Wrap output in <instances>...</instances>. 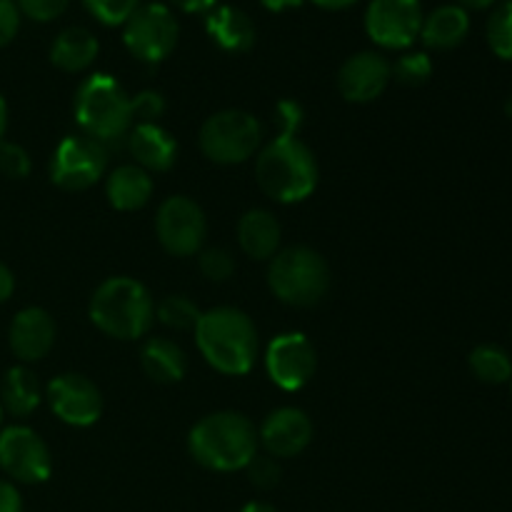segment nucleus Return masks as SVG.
I'll return each instance as SVG.
<instances>
[{
	"instance_id": "f257e3e1",
	"label": "nucleus",
	"mask_w": 512,
	"mask_h": 512,
	"mask_svg": "<svg viewBox=\"0 0 512 512\" xmlns=\"http://www.w3.org/2000/svg\"><path fill=\"white\" fill-rule=\"evenodd\" d=\"M195 338L203 358L225 375H245L258 353V330L238 308H213L200 315Z\"/></svg>"
},
{
	"instance_id": "f03ea898",
	"label": "nucleus",
	"mask_w": 512,
	"mask_h": 512,
	"mask_svg": "<svg viewBox=\"0 0 512 512\" xmlns=\"http://www.w3.org/2000/svg\"><path fill=\"white\" fill-rule=\"evenodd\" d=\"M255 178L270 198L280 203H298L318 185V163L313 150L298 135L280 133L258 155Z\"/></svg>"
},
{
	"instance_id": "7ed1b4c3",
	"label": "nucleus",
	"mask_w": 512,
	"mask_h": 512,
	"mask_svg": "<svg viewBox=\"0 0 512 512\" xmlns=\"http://www.w3.org/2000/svg\"><path fill=\"white\" fill-rule=\"evenodd\" d=\"M190 453L205 468L233 473L258 455V435L245 415L230 410L213 413L190 433Z\"/></svg>"
},
{
	"instance_id": "20e7f679",
	"label": "nucleus",
	"mask_w": 512,
	"mask_h": 512,
	"mask_svg": "<svg viewBox=\"0 0 512 512\" xmlns=\"http://www.w3.org/2000/svg\"><path fill=\"white\" fill-rule=\"evenodd\" d=\"M155 318V305L145 285L133 278H110L90 300V320L118 340L143 338Z\"/></svg>"
},
{
	"instance_id": "39448f33",
	"label": "nucleus",
	"mask_w": 512,
	"mask_h": 512,
	"mask_svg": "<svg viewBox=\"0 0 512 512\" xmlns=\"http://www.w3.org/2000/svg\"><path fill=\"white\" fill-rule=\"evenodd\" d=\"M75 118L85 135L98 143H118L133 130V100L120 83L105 73L85 80L75 95Z\"/></svg>"
},
{
	"instance_id": "423d86ee",
	"label": "nucleus",
	"mask_w": 512,
	"mask_h": 512,
	"mask_svg": "<svg viewBox=\"0 0 512 512\" xmlns=\"http://www.w3.org/2000/svg\"><path fill=\"white\" fill-rule=\"evenodd\" d=\"M270 290L283 303L295 308H308L320 303L330 288V270L323 255L298 245L275 255L268 273Z\"/></svg>"
},
{
	"instance_id": "0eeeda50",
	"label": "nucleus",
	"mask_w": 512,
	"mask_h": 512,
	"mask_svg": "<svg viewBox=\"0 0 512 512\" xmlns=\"http://www.w3.org/2000/svg\"><path fill=\"white\" fill-rule=\"evenodd\" d=\"M260 140H263V128L258 118L245 110L215 113L200 128V148L213 163H243L258 150Z\"/></svg>"
},
{
	"instance_id": "6e6552de",
	"label": "nucleus",
	"mask_w": 512,
	"mask_h": 512,
	"mask_svg": "<svg viewBox=\"0 0 512 512\" xmlns=\"http://www.w3.org/2000/svg\"><path fill=\"white\" fill-rule=\"evenodd\" d=\"M123 40L125 48L135 58L145 60V63H160L173 53L175 43H178V20L160 3L140 5L125 20Z\"/></svg>"
},
{
	"instance_id": "1a4fd4ad",
	"label": "nucleus",
	"mask_w": 512,
	"mask_h": 512,
	"mask_svg": "<svg viewBox=\"0 0 512 512\" xmlns=\"http://www.w3.org/2000/svg\"><path fill=\"white\" fill-rule=\"evenodd\" d=\"M108 165V150L88 135H68L53 158V183L63 190H85L98 183Z\"/></svg>"
},
{
	"instance_id": "9d476101",
	"label": "nucleus",
	"mask_w": 512,
	"mask_h": 512,
	"mask_svg": "<svg viewBox=\"0 0 512 512\" xmlns=\"http://www.w3.org/2000/svg\"><path fill=\"white\" fill-rule=\"evenodd\" d=\"M423 28L420 0H373L365 13L370 40L383 48H410Z\"/></svg>"
},
{
	"instance_id": "9b49d317",
	"label": "nucleus",
	"mask_w": 512,
	"mask_h": 512,
	"mask_svg": "<svg viewBox=\"0 0 512 512\" xmlns=\"http://www.w3.org/2000/svg\"><path fill=\"white\" fill-rule=\"evenodd\" d=\"M0 468L18 483H43L50 478L53 460L35 430L13 425L0 433Z\"/></svg>"
},
{
	"instance_id": "f8f14e48",
	"label": "nucleus",
	"mask_w": 512,
	"mask_h": 512,
	"mask_svg": "<svg viewBox=\"0 0 512 512\" xmlns=\"http://www.w3.org/2000/svg\"><path fill=\"white\" fill-rule=\"evenodd\" d=\"M155 228H158V238L168 253L193 255L203 245L208 225H205V215L195 200L175 195L160 205Z\"/></svg>"
},
{
	"instance_id": "ddd939ff",
	"label": "nucleus",
	"mask_w": 512,
	"mask_h": 512,
	"mask_svg": "<svg viewBox=\"0 0 512 512\" xmlns=\"http://www.w3.org/2000/svg\"><path fill=\"white\" fill-rule=\"evenodd\" d=\"M265 365L273 383L283 390H300L315 373V348L303 333H283L268 345Z\"/></svg>"
},
{
	"instance_id": "4468645a",
	"label": "nucleus",
	"mask_w": 512,
	"mask_h": 512,
	"mask_svg": "<svg viewBox=\"0 0 512 512\" xmlns=\"http://www.w3.org/2000/svg\"><path fill=\"white\" fill-rule=\"evenodd\" d=\"M48 403L63 423L75 425V428H88L98 423L103 413L100 390L88 378L75 373L60 375L48 385Z\"/></svg>"
},
{
	"instance_id": "2eb2a0df",
	"label": "nucleus",
	"mask_w": 512,
	"mask_h": 512,
	"mask_svg": "<svg viewBox=\"0 0 512 512\" xmlns=\"http://www.w3.org/2000/svg\"><path fill=\"white\" fill-rule=\"evenodd\" d=\"M390 75L393 65L380 53L365 50L345 60L338 73V90L350 103H370L388 88Z\"/></svg>"
},
{
	"instance_id": "dca6fc26",
	"label": "nucleus",
	"mask_w": 512,
	"mask_h": 512,
	"mask_svg": "<svg viewBox=\"0 0 512 512\" xmlns=\"http://www.w3.org/2000/svg\"><path fill=\"white\" fill-rule=\"evenodd\" d=\"M260 440L273 458H293L313 440V423L298 408H280L265 418Z\"/></svg>"
},
{
	"instance_id": "f3484780",
	"label": "nucleus",
	"mask_w": 512,
	"mask_h": 512,
	"mask_svg": "<svg viewBox=\"0 0 512 512\" xmlns=\"http://www.w3.org/2000/svg\"><path fill=\"white\" fill-rule=\"evenodd\" d=\"M55 343V320L43 308H25L10 323V348L25 363L45 358Z\"/></svg>"
},
{
	"instance_id": "a211bd4d",
	"label": "nucleus",
	"mask_w": 512,
	"mask_h": 512,
	"mask_svg": "<svg viewBox=\"0 0 512 512\" xmlns=\"http://www.w3.org/2000/svg\"><path fill=\"white\" fill-rule=\"evenodd\" d=\"M130 150L143 168L163 173L173 168L178 143L158 123H135V128L130 130Z\"/></svg>"
},
{
	"instance_id": "6ab92c4d",
	"label": "nucleus",
	"mask_w": 512,
	"mask_h": 512,
	"mask_svg": "<svg viewBox=\"0 0 512 512\" xmlns=\"http://www.w3.org/2000/svg\"><path fill=\"white\" fill-rule=\"evenodd\" d=\"M205 30L228 53H245L255 43V25L248 15L233 5H220L208 13Z\"/></svg>"
},
{
	"instance_id": "aec40b11",
	"label": "nucleus",
	"mask_w": 512,
	"mask_h": 512,
	"mask_svg": "<svg viewBox=\"0 0 512 512\" xmlns=\"http://www.w3.org/2000/svg\"><path fill=\"white\" fill-rule=\"evenodd\" d=\"M470 30L468 10L460 5H440L435 8L428 18H423V28H420V38L428 48L435 50H450L465 40Z\"/></svg>"
},
{
	"instance_id": "412c9836",
	"label": "nucleus",
	"mask_w": 512,
	"mask_h": 512,
	"mask_svg": "<svg viewBox=\"0 0 512 512\" xmlns=\"http://www.w3.org/2000/svg\"><path fill=\"white\" fill-rule=\"evenodd\" d=\"M238 240L250 258H273L280 245V223L268 210H250L240 218Z\"/></svg>"
},
{
	"instance_id": "4be33fe9",
	"label": "nucleus",
	"mask_w": 512,
	"mask_h": 512,
	"mask_svg": "<svg viewBox=\"0 0 512 512\" xmlns=\"http://www.w3.org/2000/svg\"><path fill=\"white\" fill-rule=\"evenodd\" d=\"M98 58V38L85 28H65L50 48V60L65 73H80Z\"/></svg>"
},
{
	"instance_id": "5701e85b",
	"label": "nucleus",
	"mask_w": 512,
	"mask_h": 512,
	"mask_svg": "<svg viewBox=\"0 0 512 512\" xmlns=\"http://www.w3.org/2000/svg\"><path fill=\"white\" fill-rule=\"evenodd\" d=\"M153 195V180L138 165H120L108 178V200L118 210H140Z\"/></svg>"
},
{
	"instance_id": "b1692460",
	"label": "nucleus",
	"mask_w": 512,
	"mask_h": 512,
	"mask_svg": "<svg viewBox=\"0 0 512 512\" xmlns=\"http://www.w3.org/2000/svg\"><path fill=\"white\" fill-rule=\"evenodd\" d=\"M143 368L158 383H178L183 380L188 360L185 353L168 338H153L143 348Z\"/></svg>"
},
{
	"instance_id": "393cba45",
	"label": "nucleus",
	"mask_w": 512,
	"mask_h": 512,
	"mask_svg": "<svg viewBox=\"0 0 512 512\" xmlns=\"http://www.w3.org/2000/svg\"><path fill=\"white\" fill-rule=\"evenodd\" d=\"M3 405L8 413L25 418V415L33 413L40 403V385L35 380V375L28 368L18 365V368H10L5 373L3 380Z\"/></svg>"
},
{
	"instance_id": "a878e982",
	"label": "nucleus",
	"mask_w": 512,
	"mask_h": 512,
	"mask_svg": "<svg viewBox=\"0 0 512 512\" xmlns=\"http://www.w3.org/2000/svg\"><path fill=\"white\" fill-rule=\"evenodd\" d=\"M470 370L475 373V378L483 380V383L500 385L508 383L512 378V360L498 345H478V348L470 353Z\"/></svg>"
},
{
	"instance_id": "bb28decb",
	"label": "nucleus",
	"mask_w": 512,
	"mask_h": 512,
	"mask_svg": "<svg viewBox=\"0 0 512 512\" xmlns=\"http://www.w3.org/2000/svg\"><path fill=\"white\" fill-rule=\"evenodd\" d=\"M488 45L498 58L512 60V0H505L490 15Z\"/></svg>"
},
{
	"instance_id": "cd10ccee",
	"label": "nucleus",
	"mask_w": 512,
	"mask_h": 512,
	"mask_svg": "<svg viewBox=\"0 0 512 512\" xmlns=\"http://www.w3.org/2000/svg\"><path fill=\"white\" fill-rule=\"evenodd\" d=\"M200 315L203 313L198 310V305H195L190 298H185V295H170V298H165L163 303L158 305L160 323H165L168 328H175V330L195 328Z\"/></svg>"
},
{
	"instance_id": "c85d7f7f",
	"label": "nucleus",
	"mask_w": 512,
	"mask_h": 512,
	"mask_svg": "<svg viewBox=\"0 0 512 512\" xmlns=\"http://www.w3.org/2000/svg\"><path fill=\"white\" fill-rule=\"evenodd\" d=\"M90 15L103 25H125V20L140 8V0H83Z\"/></svg>"
},
{
	"instance_id": "c756f323",
	"label": "nucleus",
	"mask_w": 512,
	"mask_h": 512,
	"mask_svg": "<svg viewBox=\"0 0 512 512\" xmlns=\"http://www.w3.org/2000/svg\"><path fill=\"white\" fill-rule=\"evenodd\" d=\"M433 75V63L425 53H408L395 63V78L403 85H423Z\"/></svg>"
},
{
	"instance_id": "7c9ffc66",
	"label": "nucleus",
	"mask_w": 512,
	"mask_h": 512,
	"mask_svg": "<svg viewBox=\"0 0 512 512\" xmlns=\"http://www.w3.org/2000/svg\"><path fill=\"white\" fill-rule=\"evenodd\" d=\"M200 270H203L205 278L223 283V280H228L235 273V260L228 250L210 248L200 255Z\"/></svg>"
},
{
	"instance_id": "2f4dec72",
	"label": "nucleus",
	"mask_w": 512,
	"mask_h": 512,
	"mask_svg": "<svg viewBox=\"0 0 512 512\" xmlns=\"http://www.w3.org/2000/svg\"><path fill=\"white\" fill-rule=\"evenodd\" d=\"M0 173L5 178H28L30 173V155L15 143H0Z\"/></svg>"
},
{
	"instance_id": "473e14b6",
	"label": "nucleus",
	"mask_w": 512,
	"mask_h": 512,
	"mask_svg": "<svg viewBox=\"0 0 512 512\" xmlns=\"http://www.w3.org/2000/svg\"><path fill=\"white\" fill-rule=\"evenodd\" d=\"M70 0H18L20 13L28 15L30 20H38V23H48V20H55L58 15L65 13Z\"/></svg>"
},
{
	"instance_id": "72a5a7b5",
	"label": "nucleus",
	"mask_w": 512,
	"mask_h": 512,
	"mask_svg": "<svg viewBox=\"0 0 512 512\" xmlns=\"http://www.w3.org/2000/svg\"><path fill=\"white\" fill-rule=\"evenodd\" d=\"M245 470H248L250 483L258 485V488L268 490V488H273V485H278V480H280V465L275 463L273 455H270V458L255 455V458L245 465Z\"/></svg>"
},
{
	"instance_id": "f704fd0d",
	"label": "nucleus",
	"mask_w": 512,
	"mask_h": 512,
	"mask_svg": "<svg viewBox=\"0 0 512 512\" xmlns=\"http://www.w3.org/2000/svg\"><path fill=\"white\" fill-rule=\"evenodd\" d=\"M275 115H278V125H280V133L283 135H298L300 125H303V108H300L295 100H283V103H278V110H275Z\"/></svg>"
},
{
	"instance_id": "c9c22d12",
	"label": "nucleus",
	"mask_w": 512,
	"mask_h": 512,
	"mask_svg": "<svg viewBox=\"0 0 512 512\" xmlns=\"http://www.w3.org/2000/svg\"><path fill=\"white\" fill-rule=\"evenodd\" d=\"M20 28V10L13 0H0V48L15 38Z\"/></svg>"
},
{
	"instance_id": "e433bc0d",
	"label": "nucleus",
	"mask_w": 512,
	"mask_h": 512,
	"mask_svg": "<svg viewBox=\"0 0 512 512\" xmlns=\"http://www.w3.org/2000/svg\"><path fill=\"white\" fill-rule=\"evenodd\" d=\"M163 108V98L158 93H140L133 100V113L138 123H155V118L163 113Z\"/></svg>"
},
{
	"instance_id": "4c0bfd02",
	"label": "nucleus",
	"mask_w": 512,
	"mask_h": 512,
	"mask_svg": "<svg viewBox=\"0 0 512 512\" xmlns=\"http://www.w3.org/2000/svg\"><path fill=\"white\" fill-rule=\"evenodd\" d=\"M0 512H23V500L15 485L0 480Z\"/></svg>"
},
{
	"instance_id": "58836bf2",
	"label": "nucleus",
	"mask_w": 512,
	"mask_h": 512,
	"mask_svg": "<svg viewBox=\"0 0 512 512\" xmlns=\"http://www.w3.org/2000/svg\"><path fill=\"white\" fill-rule=\"evenodd\" d=\"M173 3L185 13H205L215 8V0H173Z\"/></svg>"
},
{
	"instance_id": "ea45409f",
	"label": "nucleus",
	"mask_w": 512,
	"mask_h": 512,
	"mask_svg": "<svg viewBox=\"0 0 512 512\" xmlns=\"http://www.w3.org/2000/svg\"><path fill=\"white\" fill-rule=\"evenodd\" d=\"M15 290V278L13 273H10L8 268H5L3 263H0V303H5V300H10V295H13Z\"/></svg>"
},
{
	"instance_id": "a19ab883",
	"label": "nucleus",
	"mask_w": 512,
	"mask_h": 512,
	"mask_svg": "<svg viewBox=\"0 0 512 512\" xmlns=\"http://www.w3.org/2000/svg\"><path fill=\"white\" fill-rule=\"evenodd\" d=\"M260 3H263V8L270 10V13H283V10L300 8L305 0H260Z\"/></svg>"
},
{
	"instance_id": "79ce46f5",
	"label": "nucleus",
	"mask_w": 512,
	"mask_h": 512,
	"mask_svg": "<svg viewBox=\"0 0 512 512\" xmlns=\"http://www.w3.org/2000/svg\"><path fill=\"white\" fill-rule=\"evenodd\" d=\"M313 3L323 10H345L353 3H358V0H313Z\"/></svg>"
},
{
	"instance_id": "37998d69",
	"label": "nucleus",
	"mask_w": 512,
	"mask_h": 512,
	"mask_svg": "<svg viewBox=\"0 0 512 512\" xmlns=\"http://www.w3.org/2000/svg\"><path fill=\"white\" fill-rule=\"evenodd\" d=\"M460 8H470V10H485L495 3V0H458Z\"/></svg>"
},
{
	"instance_id": "c03bdc74",
	"label": "nucleus",
	"mask_w": 512,
	"mask_h": 512,
	"mask_svg": "<svg viewBox=\"0 0 512 512\" xmlns=\"http://www.w3.org/2000/svg\"><path fill=\"white\" fill-rule=\"evenodd\" d=\"M5 128H8V105H5L3 95H0V140H3Z\"/></svg>"
},
{
	"instance_id": "a18cd8bd",
	"label": "nucleus",
	"mask_w": 512,
	"mask_h": 512,
	"mask_svg": "<svg viewBox=\"0 0 512 512\" xmlns=\"http://www.w3.org/2000/svg\"><path fill=\"white\" fill-rule=\"evenodd\" d=\"M243 512H278L273 508V505H268V503H248L243 508Z\"/></svg>"
},
{
	"instance_id": "49530a36",
	"label": "nucleus",
	"mask_w": 512,
	"mask_h": 512,
	"mask_svg": "<svg viewBox=\"0 0 512 512\" xmlns=\"http://www.w3.org/2000/svg\"><path fill=\"white\" fill-rule=\"evenodd\" d=\"M505 113H508L510 118H512V95L508 98V103H505Z\"/></svg>"
},
{
	"instance_id": "de8ad7c7",
	"label": "nucleus",
	"mask_w": 512,
	"mask_h": 512,
	"mask_svg": "<svg viewBox=\"0 0 512 512\" xmlns=\"http://www.w3.org/2000/svg\"><path fill=\"white\" fill-rule=\"evenodd\" d=\"M0 423H3V408H0Z\"/></svg>"
}]
</instances>
